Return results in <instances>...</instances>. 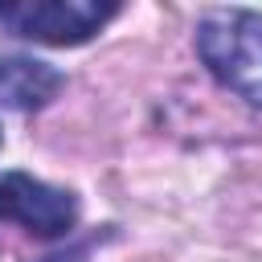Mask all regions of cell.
I'll list each match as a JSON object with an SVG mask.
<instances>
[{"mask_svg":"<svg viewBox=\"0 0 262 262\" xmlns=\"http://www.w3.org/2000/svg\"><path fill=\"white\" fill-rule=\"evenodd\" d=\"M0 221H16L37 237H70L78 225V196L70 188H53L29 172L0 176Z\"/></svg>","mask_w":262,"mask_h":262,"instance_id":"cell-3","label":"cell"},{"mask_svg":"<svg viewBox=\"0 0 262 262\" xmlns=\"http://www.w3.org/2000/svg\"><path fill=\"white\" fill-rule=\"evenodd\" d=\"M201 66L242 102L262 106V12L254 8H209L196 20Z\"/></svg>","mask_w":262,"mask_h":262,"instance_id":"cell-1","label":"cell"},{"mask_svg":"<svg viewBox=\"0 0 262 262\" xmlns=\"http://www.w3.org/2000/svg\"><path fill=\"white\" fill-rule=\"evenodd\" d=\"M66 86V74L41 57L4 53L0 57V106L4 111H41Z\"/></svg>","mask_w":262,"mask_h":262,"instance_id":"cell-4","label":"cell"},{"mask_svg":"<svg viewBox=\"0 0 262 262\" xmlns=\"http://www.w3.org/2000/svg\"><path fill=\"white\" fill-rule=\"evenodd\" d=\"M102 237H111V229H106V233H90V237L74 242L70 250H57V254H49V258H37V262H86V258L94 254V246H98Z\"/></svg>","mask_w":262,"mask_h":262,"instance_id":"cell-5","label":"cell"},{"mask_svg":"<svg viewBox=\"0 0 262 262\" xmlns=\"http://www.w3.org/2000/svg\"><path fill=\"white\" fill-rule=\"evenodd\" d=\"M115 12V0H0V25L12 37L53 49L86 45Z\"/></svg>","mask_w":262,"mask_h":262,"instance_id":"cell-2","label":"cell"}]
</instances>
